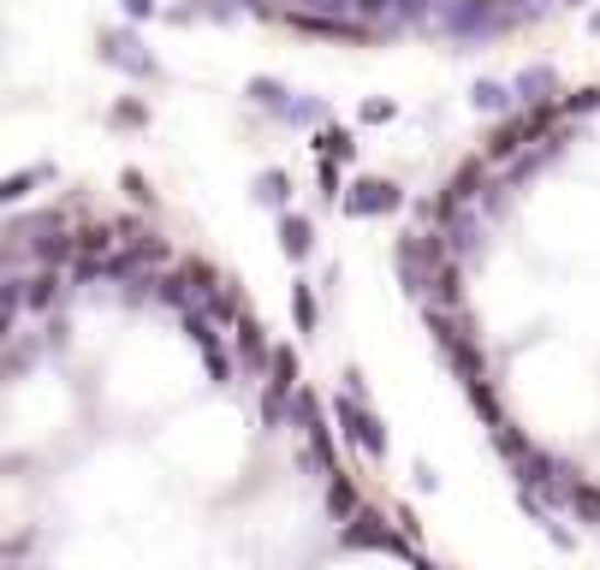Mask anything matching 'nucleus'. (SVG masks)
I'll return each mask as SVG.
<instances>
[{
  "label": "nucleus",
  "instance_id": "nucleus-12",
  "mask_svg": "<svg viewBox=\"0 0 600 570\" xmlns=\"http://www.w3.org/2000/svg\"><path fill=\"white\" fill-rule=\"evenodd\" d=\"M256 197L268 202V209H286V202H291V179H286L280 167H268V172L256 179Z\"/></svg>",
  "mask_w": 600,
  "mask_h": 570
},
{
  "label": "nucleus",
  "instance_id": "nucleus-19",
  "mask_svg": "<svg viewBox=\"0 0 600 570\" xmlns=\"http://www.w3.org/2000/svg\"><path fill=\"white\" fill-rule=\"evenodd\" d=\"M380 120H392V101L369 96V101H363V125H380Z\"/></svg>",
  "mask_w": 600,
  "mask_h": 570
},
{
  "label": "nucleus",
  "instance_id": "nucleus-17",
  "mask_svg": "<svg viewBox=\"0 0 600 570\" xmlns=\"http://www.w3.org/2000/svg\"><path fill=\"white\" fill-rule=\"evenodd\" d=\"M541 90H553V71H523V96H530V101H547Z\"/></svg>",
  "mask_w": 600,
  "mask_h": 570
},
{
  "label": "nucleus",
  "instance_id": "nucleus-7",
  "mask_svg": "<svg viewBox=\"0 0 600 570\" xmlns=\"http://www.w3.org/2000/svg\"><path fill=\"white\" fill-rule=\"evenodd\" d=\"M541 120H547V113H541ZM541 120H511V125H500V131H493V143H488V160H511V155L523 149V143L535 137Z\"/></svg>",
  "mask_w": 600,
  "mask_h": 570
},
{
  "label": "nucleus",
  "instance_id": "nucleus-13",
  "mask_svg": "<svg viewBox=\"0 0 600 570\" xmlns=\"http://www.w3.org/2000/svg\"><path fill=\"white\" fill-rule=\"evenodd\" d=\"M505 83H476V90H470V108L476 113H505Z\"/></svg>",
  "mask_w": 600,
  "mask_h": 570
},
{
  "label": "nucleus",
  "instance_id": "nucleus-24",
  "mask_svg": "<svg viewBox=\"0 0 600 570\" xmlns=\"http://www.w3.org/2000/svg\"><path fill=\"white\" fill-rule=\"evenodd\" d=\"M595 31H600V12H595Z\"/></svg>",
  "mask_w": 600,
  "mask_h": 570
},
{
  "label": "nucleus",
  "instance_id": "nucleus-8",
  "mask_svg": "<svg viewBox=\"0 0 600 570\" xmlns=\"http://www.w3.org/2000/svg\"><path fill=\"white\" fill-rule=\"evenodd\" d=\"M280 250L291 256V261H303L315 250V226L303 221V214H280Z\"/></svg>",
  "mask_w": 600,
  "mask_h": 570
},
{
  "label": "nucleus",
  "instance_id": "nucleus-11",
  "mask_svg": "<svg viewBox=\"0 0 600 570\" xmlns=\"http://www.w3.org/2000/svg\"><path fill=\"white\" fill-rule=\"evenodd\" d=\"M315 155L321 160H351V155H357V143H351V131L327 125V131H315Z\"/></svg>",
  "mask_w": 600,
  "mask_h": 570
},
{
  "label": "nucleus",
  "instance_id": "nucleus-2",
  "mask_svg": "<svg viewBox=\"0 0 600 570\" xmlns=\"http://www.w3.org/2000/svg\"><path fill=\"white\" fill-rule=\"evenodd\" d=\"M333 416H340V434H351V440L369 451V458H387V428L363 411L357 392H340V399H333Z\"/></svg>",
  "mask_w": 600,
  "mask_h": 570
},
{
  "label": "nucleus",
  "instance_id": "nucleus-21",
  "mask_svg": "<svg viewBox=\"0 0 600 570\" xmlns=\"http://www.w3.org/2000/svg\"><path fill=\"white\" fill-rule=\"evenodd\" d=\"M202 357H209V375H214V380H226V375H232V362L221 357V350H202Z\"/></svg>",
  "mask_w": 600,
  "mask_h": 570
},
{
  "label": "nucleus",
  "instance_id": "nucleus-16",
  "mask_svg": "<svg viewBox=\"0 0 600 570\" xmlns=\"http://www.w3.org/2000/svg\"><path fill=\"white\" fill-rule=\"evenodd\" d=\"M125 190H131V202H155V190H149V179H143L137 167H125V179H120Z\"/></svg>",
  "mask_w": 600,
  "mask_h": 570
},
{
  "label": "nucleus",
  "instance_id": "nucleus-1",
  "mask_svg": "<svg viewBox=\"0 0 600 570\" xmlns=\"http://www.w3.org/2000/svg\"><path fill=\"white\" fill-rule=\"evenodd\" d=\"M493 440H500V451L511 458V470H518V481H523V488H535V493H559L565 470H559V463H553L541 446H530V440H523V434L511 428V422H500V428H493Z\"/></svg>",
  "mask_w": 600,
  "mask_h": 570
},
{
  "label": "nucleus",
  "instance_id": "nucleus-23",
  "mask_svg": "<svg viewBox=\"0 0 600 570\" xmlns=\"http://www.w3.org/2000/svg\"><path fill=\"white\" fill-rule=\"evenodd\" d=\"M351 7H357L363 19H375V12H387V0H351Z\"/></svg>",
  "mask_w": 600,
  "mask_h": 570
},
{
  "label": "nucleus",
  "instance_id": "nucleus-15",
  "mask_svg": "<svg viewBox=\"0 0 600 570\" xmlns=\"http://www.w3.org/2000/svg\"><path fill=\"white\" fill-rule=\"evenodd\" d=\"M251 96L262 101V108H291V101H286V90H280V83H274V78H251Z\"/></svg>",
  "mask_w": 600,
  "mask_h": 570
},
{
  "label": "nucleus",
  "instance_id": "nucleus-6",
  "mask_svg": "<svg viewBox=\"0 0 600 570\" xmlns=\"http://www.w3.org/2000/svg\"><path fill=\"white\" fill-rule=\"evenodd\" d=\"M232 339H238V357L251 362V369H268V362H274V345L262 339V327H256L251 315H238V321H232Z\"/></svg>",
  "mask_w": 600,
  "mask_h": 570
},
{
  "label": "nucleus",
  "instance_id": "nucleus-22",
  "mask_svg": "<svg viewBox=\"0 0 600 570\" xmlns=\"http://www.w3.org/2000/svg\"><path fill=\"white\" fill-rule=\"evenodd\" d=\"M120 7L131 12V19H155V0H120Z\"/></svg>",
  "mask_w": 600,
  "mask_h": 570
},
{
  "label": "nucleus",
  "instance_id": "nucleus-10",
  "mask_svg": "<svg viewBox=\"0 0 600 570\" xmlns=\"http://www.w3.org/2000/svg\"><path fill=\"white\" fill-rule=\"evenodd\" d=\"M327 511H333V523H351V517H357V488H351L345 470H333V481H327Z\"/></svg>",
  "mask_w": 600,
  "mask_h": 570
},
{
  "label": "nucleus",
  "instance_id": "nucleus-4",
  "mask_svg": "<svg viewBox=\"0 0 600 570\" xmlns=\"http://www.w3.org/2000/svg\"><path fill=\"white\" fill-rule=\"evenodd\" d=\"M340 540L345 547H357V552H404V535L399 529H387V517H369V511H357V517L340 529Z\"/></svg>",
  "mask_w": 600,
  "mask_h": 570
},
{
  "label": "nucleus",
  "instance_id": "nucleus-9",
  "mask_svg": "<svg viewBox=\"0 0 600 570\" xmlns=\"http://www.w3.org/2000/svg\"><path fill=\"white\" fill-rule=\"evenodd\" d=\"M559 500L577 511L582 523H600V488L595 481H559Z\"/></svg>",
  "mask_w": 600,
  "mask_h": 570
},
{
  "label": "nucleus",
  "instance_id": "nucleus-14",
  "mask_svg": "<svg viewBox=\"0 0 600 570\" xmlns=\"http://www.w3.org/2000/svg\"><path fill=\"white\" fill-rule=\"evenodd\" d=\"M291 310H298V327H303V333H315L321 315H315V291H310V286H291Z\"/></svg>",
  "mask_w": 600,
  "mask_h": 570
},
{
  "label": "nucleus",
  "instance_id": "nucleus-20",
  "mask_svg": "<svg viewBox=\"0 0 600 570\" xmlns=\"http://www.w3.org/2000/svg\"><path fill=\"white\" fill-rule=\"evenodd\" d=\"M113 125H143V101H120V108H113Z\"/></svg>",
  "mask_w": 600,
  "mask_h": 570
},
{
  "label": "nucleus",
  "instance_id": "nucleus-18",
  "mask_svg": "<svg viewBox=\"0 0 600 570\" xmlns=\"http://www.w3.org/2000/svg\"><path fill=\"white\" fill-rule=\"evenodd\" d=\"M36 179H42V167H31V172H12V179H7V202H19Z\"/></svg>",
  "mask_w": 600,
  "mask_h": 570
},
{
  "label": "nucleus",
  "instance_id": "nucleus-3",
  "mask_svg": "<svg viewBox=\"0 0 600 570\" xmlns=\"http://www.w3.org/2000/svg\"><path fill=\"white\" fill-rule=\"evenodd\" d=\"M404 209V190L392 179H357L345 190V214H357V221H369V214H392Z\"/></svg>",
  "mask_w": 600,
  "mask_h": 570
},
{
  "label": "nucleus",
  "instance_id": "nucleus-5",
  "mask_svg": "<svg viewBox=\"0 0 600 570\" xmlns=\"http://www.w3.org/2000/svg\"><path fill=\"white\" fill-rule=\"evenodd\" d=\"M101 54H108L113 66H125L131 78H155V60L149 54H137V42H131L125 31H113V36H101Z\"/></svg>",
  "mask_w": 600,
  "mask_h": 570
}]
</instances>
